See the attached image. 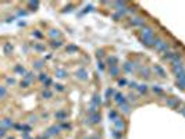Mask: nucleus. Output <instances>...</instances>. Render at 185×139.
<instances>
[{"label":"nucleus","mask_w":185,"mask_h":139,"mask_svg":"<svg viewBox=\"0 0 185 139\" xmlns=\"http://www.w3.org/2000/svg\"><path fill=\"white\" fill-rule=\"evenodd\" d=\"M173 71H174L177 75L184 74V72H185L184 64H182V63H174V64H173Z\"/></svg>","instance_id":"nucleus-1"},{"label":"nucleus","mask_w":185,"mask_h":139,"mask_svg":"<svg viewBox=\"0 0 185 139\" xmlns=\"http://www.w3.org/2000/svg\"><path fill=\"white\" fill-rule=\"evenodd\" d=\"M167 106H170V107H177L178 104H180V100L178 99H167Z\"/></svg>","instance_id":"nucleus-2"},{"label":"nucleus","mask_w":185,"mask_h":139,"mask_svg":"<svg viewBox=\"0 0 185 139\" xmlns=\"http://www.w3.org/2000/svg\"><path fill=\"white\" fill-rule=\"evenodd\" d=\"M1 127H3V128H11V127H13V121H10V120H9V118H6V120H3V121H1Z\"/></svg>","instance_id":"nucleus-3"},{"label":"nucleus","mask_w":185,"mask_h":139,"mask_svg":"<svg viewBox=\"0 0 185 139\" xmlns=\"http://www.w3.org/2000/svg\"><path fill=\"white\" fill-rule=\"evenodd\" d=\"M114 125H116L118 129H121V131L124 129V123L121 121V118H120V117L117 118V120H114Z\"/></svg>","instance_id":"nucleus-4"},{"label":"nucleus","mask_w":185,"mask_h":139,"mask_svg":"<svg viewBox=\"0 0 185 139\" xmlns=\"http://www.w3.org/2000/svg\"><path fill=\"white\" fill-rule=\"evenodd\" d=\"M61 129V127H52V128L48 131V134H49V136H52V135H54V134H58V131Z\"/></svg>","instance_id":"nucleus-5"},{"label":"nucleus","mask_w":185,"mask_h":139,"mask_svg":"<svg viewBox=\"0 0 185 139\" xmlns=\"http://www.w3.org/2000/svg\"><path fill=\"white\" fill-rule=\"evenodd\" d=\"M116 102L118 103V104H122V103H125L127 100H125V97L122 96V95H120V93H117V95H116Z\"/></svg>","instance_id":"nucleus-6"},{"label":"nucleus","mask_w":185,"mask_h":139,"mask_svg":"<svg viewBox=\"0 0 185 139\" xmlns=\"http://www.w3.org/2000/svg\"><path fill=\"white\" fill-rule=\"evenodd\" d=\"M56 118H57V120H60V121H63L64 118H65V111H58V113H56Z\"/></svg>","instance_id":"nucleus-7"},{"label":"nucleus","mask_w":185,"mask_h":139,"mask_svg":"<svg viewBox=\"0 0 185 139\" xmlns=\"http://www.w3.org/2000/svg\"><path fill=\"white\" fill-rule=\"evenodd\" d=\"M90 121H92L93 124L99 123V116H97V114H93V116H90Z\"/></svg>","instance_id":"nucleus-8"},{"label":"nucleus","mask_w":185,"mask_h":139,"mask_svg":"<svg viewBox=\"0 0 185 139\" xmlns=\"http://www.w3.org/2000/svg\"><path fill=\"white\" fill-rule=\"evenodd\" d=\"M177 85L180 86L181 89H185V81H177Z\"/></svg>","instance_id":"nucleus-9"},{"label":"nucleus","mask_w":185,"mask_h":139,"mask_svg":"<svg viewBox=\"0 0 185 139\" xmlns=\"http://www.w3.org/2000/svg\"><path fill=\"white\" fill-rule=\"evenodd\" d=\"M117 72H118V68H117V67H113V68H110V74H114V75H116Z\"/></svg>","instance_id":"nucleus-10"},{"label":"nucleus","mask_w":185,"mask_h":139,"mask_svg":"<svg viewBox=\"0 0 185 139\" xmlns=\"http://www.w3.org/2000/svg\"><path fill=\"white\" fill-rule=\"evenodd\" d=\"M167 49H169V45H167V43H163V45H162V48L159 49V50L162 52V50H167Z\"/></svg>","instance_id":"nucleus-11"},{"label":"nucleus","mask_w":185,"mask_h":139,"mask_svg":"<svg viewBox=\"0 0 185 139\" xmlns=\"http://www.w3.org/2000/svg\"><path fill=\"white\" fill-rule=\"evenodd\" d=\"M138 89H139V91L142 92V93H145V92H146V86H145V85H141L139 88H138Z\"/></svg>","instance_id":"nucleus-12"},{"label":"nucleus","mask_w":185,"mask_h":139,"mask_svg":"<svg viewBox=\"0 0 185 139\" xmlns=\"http://www.w3.org/2000/svg\"><path fill=\"white\" fill-rule=\"evenodd\" d=\"M153 91L156 92V93H163V91H162V89H160L159 86H154V88H153Z\"/></svg>","instance_id":"nucleus-13"},{"label":"nucleus","mask_w":185,"mask_h":139,"mask_svg":"<svg viewBox=\"0 0 185 139\" xmlns=\"http://www.w3.org/2000/svg\"><path fill=\"white\" fill-rule=\"evenodd\" d=\"M118 84H120V85H125V81H124V79H121L120 82H118Z\"/></svg>","instance_id":"nucleus-14"},{"label":"nucleus","mask_w":185,"mask_h":139,"mask_svg":"<svg viewBox=\"0 0 185 139\" xmlns=\"http://www.w3.org/2000/svg\"><path fill=\"white\" fill-rule=\"evenodd\" d=\"M181 113H182V114L185 116V107H184V109H181Z\"/></svg>","instance_id":"nucleus-15"},{"label":"nucleus","mask_w":185,"mask_h":139,"mask_svg":"<svg viewBox=\"0 0 185 139\" xmlns=\"http://www.w3.org/2000/svg\"><path fill=\"white\" fill-rule=\"evenodd\" d=\"M9 139H14V138H9Z\"/></svg>","instance_id":"nucleus-16"}]
</instances>
